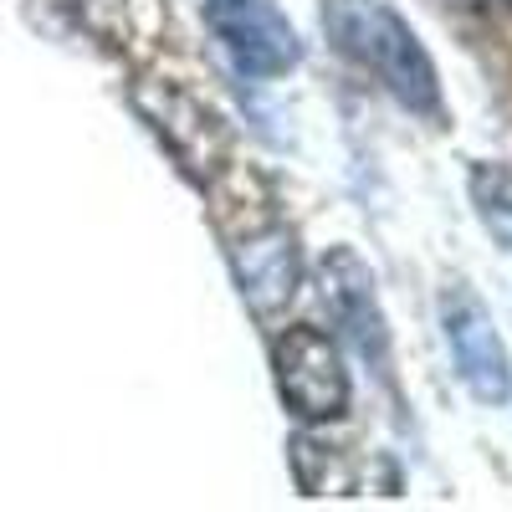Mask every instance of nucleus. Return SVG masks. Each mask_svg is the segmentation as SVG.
I'll use <instances>...</instances> for the list:
<instances>
[{
  "label": "nucleus",
  "mask_w": 512,
  "mask_h": 512,
  "mask_svg": "<svg viewBox=\"0 0 512 512\" xmlns=\"http://www.w3.org/2000/svg\"><path fill=\"white\" fill-rule=\"evenodd\" d=\"M323 31L344 57H354L364 72H374L395 103L410 113L436 118L441 113V82L425 57L420 36L379 0H328L323 6Z\"/></svg>",
  "instance_id": "nucleus-1"
},
{
  "label": "nucleus",
  "mask_w": 512,
  "mask_h": 512,
  "mask_svg": "<svg viewBox=\"0 0 512 512\" xmlns=\"http://www.w3.org/2000/svg\"><path fill=\"white\" fill-rule=\"evenodd\" d=\"M441 328H446V344H451L461 384L482 405H502L512 395V364H507V344H502L492 313L477 303V292H466L461 282L446 287V297H441Z\"/></svg>",
  "instance_id": "nucleus-3"
},
{
  "label": "nucleus",
  "mask_w": 512,
  "mask_h": 512,
  "mask_svg": "<svg viewBox=\"0 0 512 512\" xmlns=\"http://www.w3.org/2000/svg\"><path fill=\"white\" fill-rule=\"evenodd\" d=\"M472 205H477L482 226L502 246H512V169L507 164H477L472 169Z\"/></svg>",
  "instance_id": "nucleus-8"
},
{
  "label": "nucleus",
  "mask_w": 512,
  "mask_h": 512,
  "mask_svg": "<svg viewBox=\"0 0 512 512\" xmlns=\"http://www.w3.org/2000/svg\"><path fill=\"white\" fill-rule=\"evenodd\" d=\"M272 369H277V390L297 420H338L349 410V369L328 333L308 323L277 333Z\"/></svg>",
  "instance_id": "nucleus-2"
},
{
  "label": "nucleus",
  "mask_w": 512,
  "mask_h": 512,
  "mask_svg": "<svg viewBox=\"0 0 512 512\" xmlns=\"http://www.w3.org/2000/svg\"><path fill=\"white\" fill-rule=\"evenodd\" d=\"M205 26L216 31L226 57L246 77H282L303 57L297 31L272 0H205Z\"/></svg>",
  "instance_id": "nucleus-4"
},
{
  "label": "nucleus",
  "mask_w": 512,
  "mask_h": 512,
  "mask_svg": "<svg viewBox=\"0 0 512 512\" xmlns=\"http://www.w3.org/2000/svg\"><path fill=\"white\" fill-rule=\"evenodd\" d=\"M134 103L154 123V134L185 159V169H195V175L210 169V159H216V149H221V134H216V118H210L195 98H185L180 88H164L159 82V88H139Z\"/></svg>",
  "instance_id": "nucleus-7"
},
{
  "label": "nucleus",
  "mask_w": 512,
  "mask_h": 512,
  "mask_svg": "<svg viewBox=\"0 0 512 512\" xmlns=\"http://www.w3.org/2000/svg\"><path fill=\"white\" fill-rule=\"evenodd\" d=\"M323 303H328L333 323L344 328L349 344L379 374H390V328H384V313H379L374 277H369V267L349 246H338V251L323 256Z\"/></svg>",
  "instance_id": "nucleus-5"
},
{
  "label": "nucleus",
  "mask_w": 512,
  "mask_h": 512,
  "mask_svg": "<svg viewBox=\"0 0 512 512\" xmlns=\"http://www.w3.org/2000/svg\"><path fill=\"white\" fill-rule=\"evenodd\" d=\"M231 262H236V282H241V297L251 303V313H277L292 303L297 292V277H303V262H297V241L292 231L282 226H267L246 236L241 246H231Z\"/></svg>",
  "instance_id": "nucleus-6"
}]
</instances>
